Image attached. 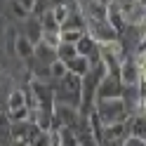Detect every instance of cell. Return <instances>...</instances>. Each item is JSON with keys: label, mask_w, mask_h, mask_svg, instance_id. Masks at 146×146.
<instances>
[{"label": "cell", "mask_w": 146, "mask_h": 146, "mask_svg": "<svg viewBox=\"0 0 146 146\" xmlns=\"http://www.w3.org/2000/svg\"><path fill=\"white\" fill-rule=\"evenodd\" d=\"M118 80H120V85H127V87H132V85L139 83V71H137V66H134L132 61H125L123 66H120Z\"/></svg>", "instance_id": "1"}, {"label": "cell", "mask_w": 146, "mask_h": 146, "mask_svg": "<svg viewBox=\"0 0 146 146\" xmlns=\"http://www.w3.org/2000/svg\"><path fill=\"white\" fill-rule=\"evenodd\" d=\"M66 68H68V73L83 78V76L90 73V61H87V57H76V59H71V61L66 64Z\"/></svg>", "instance_id": "2"}, {"label": "cell", "mask_w": 146, "mask_h": 146, "mask_svg": "<svg viewBox=\"0 0 146 146\" xmlns=\"http://www.w3.org/2000/svg\"><path fill=\"white\" fill-rule=\"evenodd\" d=\"M78 57V50H76V45H71V42H61L59 47H57V59L64 61V64H68L71 59H76Z\"/></svg>", "instance_id": "3"}, {"label": "cell", "mask_w": 146, "mask_h": 146, "mask_svg": "<svg viewBox=\"0 0 146 146\" xmlns=\"http://www.w3.org/2000/svg\"><path fill=\"white\" fill-rule=\"evenodd\" d=\"M24 106H26V92L14 90L10 94V99H7V108H24Z\"/></svg>", "instance_id": "4"}, {"label": "cell", "mask_w": 146, "mask_h": 146, "mask_svg": "<svg viewBox=\"0 0 146 146\" xmlns=\"http://www.w3.org/2000/svg\"><path fill=\"white\" fill-rule=\"evenodd\" d=\"M50 76H52V78H59V80H64V78L68 76L66 64H64V61H59V59H54V61L50 64Z\"/></svg>", "instance_id": "5"}, {"label": "cell", "mask_w": 146, "mask_h": 146, "mask_svg": "<svg viewBox=\"0 0 146 146\" xmlns=\"http://www.w3.org/2000/svg\"><path fill=\"white\" fill-rule=\"evenodd\" d=\"M17 54L24 57V59L33 54V45H31V40H26L24 35H21V38H17Z\"/></svg>", "instance_id": "6"}, {"label": "cell", "mask_w": 146, "mask_h": 146, "mask_svg": "<svg viewBox=\"0 0 146 146\" xmlns=\"http://www.w3.org/2000/svg\"><path fill=\"white\" fill-rule=\"evenodd\" d=\"M132 137H137V139H144L146 141V120L144 118H139V120L132 123Z\"/></svg>", "instance_id": "7"}, {"label": "cell", "mask_w": 146, "mask_h": 146, "mask_svg": "<svg viewBox=\"0 0 146 146\" xmlns=\"http://www.w3.org/2000/svg\"><path fill=\"white\" fill-rule=\"evenodd\" d=\"M123 146H146V141L144 139H137V137H130V139L123 141Z\"/></svg>", "instance_id": "8"}, {"label": "cell", "mask_w": 146, "mask_h": 146, "mask_svg": "<svg viewBox=\"0 0 146 146\" xmlns=\"http://www.w3.org/2000/svg\"><path fill=\"white\" fill-rule=\"evenodd\" d=\"M139 76H141V80L146 83V57H141V73H139Z\"/></svg>", "instance_id": "9"}]
</instances>
